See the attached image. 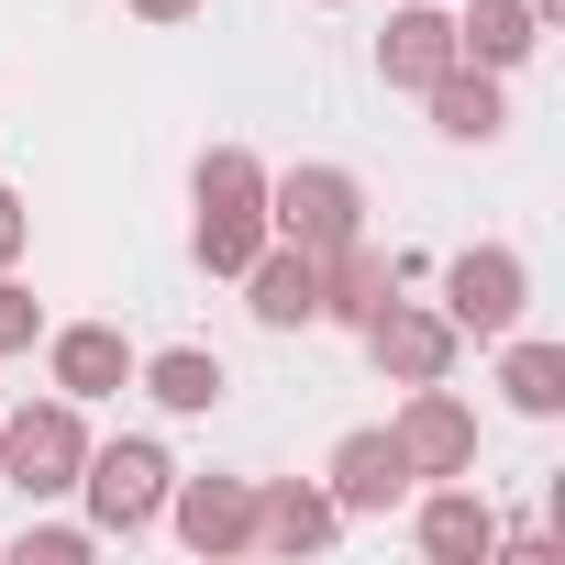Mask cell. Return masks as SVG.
I'll return each mask as SVG.
<instances>
[{"instance_id":"52a82bcc","label":"cell","mask_w":565,"mask_h":565,"mask_svg":"<svg viewBox=\"0 0 565 565\" xmlns=\"http://www.w3.org/2000/svg\"><path fill=\"white\" fill-rule=\"evenodd\" d=\"M322 488H333V510H344V521H388L422 477H411V455H399V433H388V422H355V433L333 444Z\"/></svg>"},{"instance_id":"3957f363","label":"cell","mask_w":565,"mask_h":565,"mask_svg":"<svg viewBox=\"0 0 565 565\" xmlns=\"http://www.w3.org/2000/svg\"><path fill=\"white\" fill-rule=\"evenodd\" d=\"M266 233H277V244H300V255L355 244V233H366V178H355V167H333V156L277 167V178H266Z\"/></svg>"},{"instance_id":"9c48e42d","label":"cell","mask_w":565,"mask_h":565,"mask_svg":"<svg viewBox=\"0 0 565 565\" xmlns=\"http://www.w3.org/2000/svg\"><path fill=\"white\" fill-rule=\"evenodd\" d=\"M388 433H399L411 477H477V411H466V399H455L444 377H433V388H411Z\"/></svg>"},{"instance_id":"8992f818","label":"cell","mask_w":565,"mask_h":565,"mask_svg":"<svg viewBox=\"0 0 565 565\" xmlns=\"http://www.w3.org/2000/svg\"><path fill=\"white\" fill-rule=\"evenodd\" d=\"M355 344H366V366H377L388 388H433V377H455V355H466V333H455L444 311H422V300L366 311V322H355Z\"/></svg>"},{"instance_id":"603a6c76","label":"cell","mask_w":565,"mask_h":565,"mask_svg":"<svg viewBox=\"0 0 565 565\" xmlns=\"http://www.w3.org/2000/svg\"><path fill=\"white\" fill-rule=\"evenodd\" d=\"M134 23H189V12H211V0H122Z\"/></svg>"},{"instance_id":"5bb4252c","label":"cell","mask_w":565,"mask_h":565,"mask_svg":"<svg viewBox=\"0 0 565 565\" xmlns=\"http://www.w3.org/2000/svg\"><path fill=\"white\" fill-rule=\"evenodd\" d=\"M444 67H455V12L444 0H399L388 34H377V78L388 89H433Z\"/></svg>"},{"instance_id":"5b68a950","label":"cell","mask_w":565,"mask_h":565,"mask_svg":"<svg viewBox=\"0 0 565 565\" xmlns=\"http://www.w3.org/2000/svg\"><path fill=\"white\" fill-rule=\"evenodd\" d=\"M521 311H532V266H521V244H466V255L444 266V322H455V333L499 344V333H521Z\"/></svg>"},{"instance_id":"7a4b0ae2","label":"cell","mask_w":565,"mask_h":565,"mask_svg":"<svg viewBox=\"0 0 565 565\" xmlns=\"http://www.w3.org/2000/svg\"><path fill=\"white\" fill-rule=\"evenodd\" d=\"M167 488H178V466H167V444H156V433L89 444V466H78V499H89V532H100V543H134V532H156Z\"/></svg>"},{"instance_id":"ffe728a7","label":"cell","mask_w":565,"mask_h":565,"mask_svg":"<svg viewBox=\"0 0 565 565\" xmlns=\"http://www.w3.org/2000/svg\"><path fill=\"white\" fill-rule=\"evenodd\" d=\"M34 344H45V300L0 266V355H34Z\"/></svg>"},{"instance_id":"7402d4cb","label":"cell","mask_w":565,"mask_h":565,"mask_svg":"<svg viewBox=\"0 0 565 565\" xmlns=\"http://www.w3.org/2000/svg\"><path fill=\"white\" fill-rule=\"evenodd\" d=\"M23 244H34V211H23V189H0V266H23Z\"/></svg>"},{"instance_id":"d4e9b609","label":"cell","mask_w":565,"mask_h":565,"mask_svg":"<svg viewBox=\"0 0 565 565\" xmlns=\"http://www.w3.org/2000/svg\"><path fill=\"white\" fill-rule=\"evenodd\" d=\"M322 12H344V0H322Z\"/></svg>"},{"instance_id":"8fae6325","label":"cell","mask_w":565,"mask_h":565,"mask_svg":"<svg viewBox=\"0 0 565 565\" xmlns=\"http://www.w3.org/2000/svg\"><path fill=\"white\" fill-rule=\"evenodd\" d=\"M45 388L78 399V411H89V399H122V388H134V344H122L111 322H56V333H45Z\"/></svg>"},{"instance_id":"4fadbf2b","label":"cell","mask_w":565,"mask_h":565,"mask_svg":"<svg viewBox=\"0 0 565 565\" xmlns=\"http://www.w3.org/2000/svg\"><path fill=\"white\" fill-rule=\"evenodd\" d=\"M233 289H244V311H255L266 333H311V322H322V255H300V244L266 233V255L233 277Z\"/></svg>"},{"instance_id":"ac0fdd59","label":"cell","mask_w":565,"mask_h":565,"mask_svg":"<svg viewBox=\"0 0 565 565\" xmlns=\"http://www.w3.org/2000/svg\"><path fill=\"white\" fill-rule=\"evenodd\" d=\"M422 100H433V134H444V145H499V134H510L499 78H488V67H466V56H455V67H444Z\"/></svg>"},{"instance_id":"277c9868","label":"cell","mask_w":565,"mask_h":565,"mask_svg":"<svg viewBox=\"0 0 565 565\" xmlns=\"http://www.w3.org/2000/svg\"><path fill=\"white\" fill-rule=\"evenodd\" d=\"M78 466H89V411L78 399H23L12 422H0V488L23 499H78Z\"/></svg>"},{"instance_id":"9a60e30c","label":"cell","mask_w":565,"mask_h":565,"mask_svg":"<svg viewBox=\"0 0 565 565\" xmlns=\"http://www.w3.org/2000/svg\"><path fill=\"white\" fill-rule=\"evenodd\" d=\"M532 45H543V12H532V0H466V12H455V56L488 67V78L532 67Z\"/></svg>"},{"instance_id":"e0dca14e","label":"cell","mask_w":565,"mask_h":565,"mask_svg":"<svg viewBox=\"0 0 565 565\" xmlns=\"http://www.w3.org/2000/svg\"><path fill=\"white\" fill-rule=\"evenodd\" d=\"M388 300H399V255H377L366 233L322 255V322H344V333H355V322H366V311H388Z\"/></svg>"},{"instance_id":"cb8c5ba5","label":"cell","mask_w":565,"mask_h":565,"mask_svg":"<svg viewBox=\"0 0 565 565\" xmlns=\"http://www.w3.org/2000/svg\"><path fill=\"white\" fill-rule=\"evenodd\" d=\"M532 12H543V23H565V0H532Z\"/></svg>"},{"instance_id":"44dd1931","label":"cell","mask_w":565,"mask_h":565,"mask_svg":"<svg viewBox=\"0 0 565 565\" xmlns=\"http://www.w3.org/2000/svg\"><path fill=\"white\" fill-rule=\"evenodd\" d=\"M89 543H100L89 521H23V543H12V554H23V565H78Z\"/></svg>"},{"instance_id":"6da1fadb","label":"cell","mask_w":565,"mask_h":565,"mask_svg":"<svg viewBox=\"0 0 565 565\" xmlns=\"http://www.w3.org/2000/svg\"><path fill=\"white\" fill-rule=\"evenodd\" d=\"M189 255H200V277H244L255 255H266V167L244 156V145H211L200 156V178H189Z\"/></svg>"},{"instance_id":"ba28073f","label":"cell","mask_w":565,"mask_h":565,"mask_svg":"<svg viewBox=\"0 0 565 565\" xmlns=\"http://www.w3.org/2000/svg\"><path fill=\"white\" fill-rule=\"evenodd\" d=\"M189 554H255V477H178L167 488V510H156Z\"/></svg>"},{"instance_id":"30bf717a","label":"cell","mask_w":565,"mask_h":565,"mask_svg":"<svg viewBox=\"0 0 565 565\" xmlns=\"http://www.w3.org/2000/svg\"><path fill=\"white\" fill-rule=\"evenodd\" d=\"M411 543L433 565H499V510L466 488V477H422V510H411Z\"/></svg>"},{"instance_id":"d6986e66","label":"cell","mask_w":565,"mask_h":565,"mask_svg":"<svg viewBox=\"0 0 565 565\" xmlns=\"http://www.w3.org/2000/svg\"><path fill=\"white\" fill-rule=\"evenodd\" d=\"M499 399H510L521 422H554V411H565V344H543V333H499Z\"/></svg>"},{"instance_id":"7c38bea8","label":"cell","mask_w":565,"mask_h":565,"mask_svg":"<svg viewBox=\"0 0 565 565\" xmlns=\"http://www.w3.org/2000/svg\"><path fill=\"white\" fill-rule=\"evenodd\" d=\"M255 543L266 554H333L344 543V510L322 477H255Z\"/></svg>"},{"instance_id":"2e32d148","label":"cell","mask_w":565,"mask_h":565,"mask_svg":"<svg viewBox=\"0 0 565 565\" xmlns=\"http://www.w3.org/2000/svg\"><path fill=\"white\" fill-rule=\"evenodd\" d=\"M134 388L156 399V411H178V422H200V411H222V355L211 344H156V355H134Z\"/></svg>"}]
</instances>
